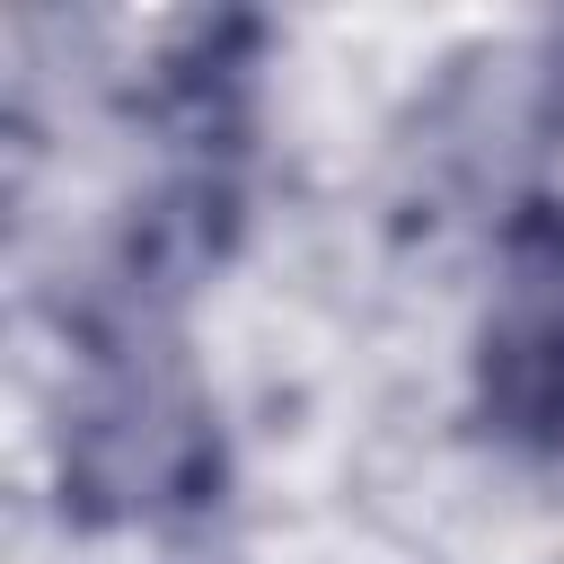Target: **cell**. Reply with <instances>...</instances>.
<instances>
[{"instance_id":"6da1fadb","label":"cell","mask_w":564,"mask_h":564,"mask_svg":"<svg viewBox=\"0 0 564 564\" xmlns=\"http://www.w3.org/2000/svg\"><path fill=\"white\" fill-rule=\"evenodd\" d=\"M485 405L502 414V432L564 449V212H538L511 238L485 317Z\"/></svg>"}]
</instances>
